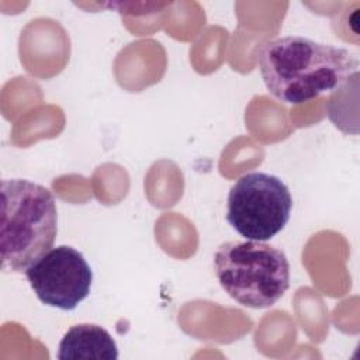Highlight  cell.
<instances>
[{
    "label": "cell",
    "instance_id": "obj_5",
    "mask_svg": "<svg viewBox=\"0 0 360 360\" xmlns=\"http://www.w3.org/2000/svg\"><path fill=\"white\" fill-rule=\"evenodd\" d=\"M25 277L42 304L62 311H72L87 298L93 283L87 260L68 245L42 255L25 270Z\"/></svg>",
    "mask_w": 360,
    "mask_h": 360
},
{
    "label": "cell",
    "instance_id": "obj_6",
    "mask_svg": "<svg viewBox=\"0 0 360 360\" xmlns=\"http://www.w3.org/2000/svg\"><path fill=\"white\" fill-rule=\"evenodd\" d=\"M56 357L60 360H117L118 347L104 328L79 323L63 335Z\"/></svg>",
    "mask_w": 360,
    "mask_h": 360
},
{
    "label": "cell",
    "instance_id": "obj_1",
    "mask_svg": "<svg viewBox=\"0 0 360 360\" xmlns=\"http://www.w3.org/2000/svg\"><path fill=\"white\" fill-rule=\"evenodd\" d=\"M259 69L271 96L287 104H301L342 89L357 75L359 60L342 46L287 35L262 46Z\"/></svg>",
    "mask_w": 360,
    "mask_h": 360
},
{
    "label": "cell",
    "instance_id": "obj_4",
    "mask_svg": "<svg viewBox=\"0 0 360 360\" xmlns=\"http://www.w3.org/2000/svg\"><path fill=\"white\" fill-rule=\"evenodd\" d=\"M292 198L277 176L250 172L240 176L228 193L226 221L248 240L266 242L288 222Z\"/></svg>",
    "mask_w": 360,
    "mask_h": 360
},
{
    "label": "cell",
    "instance_id": "obj_3",
    "mask_svg": "<svg viewBox=\"0 0 360 360\" xmlns=\"http://www.w3.org/2000/svg\"><path fill=\"white\" fill-rule=\"evenodd\" d=\"M214 270L225 292L248 308H269L290 287L285 253L264 242L232 240L219 245L214 255Z\"/></svg>",
    "mask_w": 360,
    "mask_h": 360
},
{
    "label": "cell",
    "instance_id": "obj_2",
    "mask_svg": "<svg viewBox=\"0 0 360 360\" xmlns=\"http://www.w3.org/2000/svg\"><path fill=\"white\" fill-rule=\"evenodd\" d=\"M0 259L4 273H25L52 249L58 232L56 200L44 186L4 179L0 186Z\"/></svg>",
    "mask_w": 360,
    "mask_h": 360
}]
</instances>
